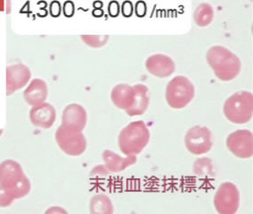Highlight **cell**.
<instances>
[{"mask_svg": "<svg viewBox=\"0 0 253 214\" xmlns=\"http://www.w3.org/2000/svg\"><path fill=\"white\" fill-rule=\"evenodd\" d=\"M206 60L214 74L222 82L233 81L241 73L239 57L225 46H211L207 51Z\"/></svg>", "mask_w": 253, "mask_h": 214, "instance_id": "1", "label": "cell"}, {"mask_svg": "<svg viewBox=\"0 0 253 214\" xmlns=\"http://www.w3.org/2000/svg\"><path fill=\"white\" fill-rule=\"evenodd\" d=\"M0 185L10 192L14 198H21L29 194L31 183L23 173L21 165L13 160L0 164Z\"/></svg>", "mask_w": 253, "mask_h": 214, "instance_id": "2", "label": "cell"}, {"mask_svg": "<svg viewBox=\"0 0 253 214\" xmlns=\"http://www.w3.org/2000/svg\"><path fill=\"white\" fill-rule=\"evenodd\" d=\"M150 140V131L143 121L129 123L119 136V146L125 155H136L144 150Z\"/></svg>", "mask_w": 253, "mask_h": 214, "instance_id": "3", "label": "cell"}, {"mask_svg": "<svg viewBox=\"0 0 253 214\" xmlns=\"http://www.w3.org/2000/svg\"><path fill=\"white\" fill-rule=\"evenodd\" d=\"M223 111L226 119L235 124L247 123L253 118V93L236 92L226 99Z\"/></svg>", "mask_w": 253, "mask_h": 214, "instance_id": "4", "label": "cell"}, {"mask_svg": "<svg viewBox=\"0 0 253 214\" xmlns=\"http://www.w3.org/2000/svg\"><path fill=\"white\" fill-rule=\"evenodd\" d=\"M195 86L185 76H176L168 83L166 100L173 109H183L195 97Z\"/></svg>", "mask_w": 253, "mask_h": 214, "instance_id": "5", "label": "cell"}, {"mask_svg": "<svg viewBox=\"0 0 253 214\" xmlns=\"http://www.w3.org/2000/svg\"><path fill=\"white\" fill-rule=\"evenodd\" d=\"M55 139L60 148L67 155L78 156L86 150V138L82 131L61 125L55 133Z\"/></svg>", "mask_w": 253, "mask_h": 214, "instance_id": "6", "label": "cell"}, {"mask_svg": "<svg viewBox=\"0 0 253 214\" xmlns=\"http://www.w3.org/2000/svg\"><path fill=\"white\" fill-rule=\"evenodd\" d=\"M240 193L235 184L225 182L214 196V206L219 214H235L239 208Z\"/></svg>", "mask_w": 253, "mask_h": 214, "instance_id": "7", "label": "cell"}, {"mask_svg": "<svg viewBox=\"0 0 253 214\" xmlns=\"http://www.w3.org/2000/svg\"><path fill=\"white\" fill-rule=\"evenodd\" d=\"M185 147L190 153L201 155L207 154L212 146V135L207 127L191 128L185 137Z\"/></svg>", "mask_w": 253, "mask_h": 214, "instance_id": "8", "label": "cell"}, {"mask_svg": "<svg viewBox=\"0 0 253 214\" xmlns=\"http://www.w3.org/2000/svg\"><path fill=\"white\" fill-rule=\"evenodd\" d=\"M226 146L238 158H251L253 155V134L246 129L231 133L226 139Z\"/></svg>", "mask_w": 253, "mask_h": 214, "instance_id": "9", "label": "cell"}, {"mask_svg": "<svg viewBox=\"0 0 253 214\" xmlns=\"http://www.w3.org/2000/svg\"><path fill=\"white\" fill-rule=\"evenodd\" d=\"M145 68L155 77H169L175 72L174 61L166 55L155 54L149 56L145 62Z\"/></svg>", "mask_w": 253, "mask_h": 214, "instance_id": "10", "label": "cell"}, {"mask_svg": "<svg viewBox=\"0 0 253 214\" xmlns=\"http://www.w3.org/2000/svg\"><path fill=\"white\" fill-rule=\"evenodd\" d=\"M31 79V72L23 64L10 65L6 70V90L7 94L18 90L24 87Z\"/></svg>", "mask_w": 253, "mask_h": 214, "instance_id": "11", "label": "cell"}, {"mask_svg": "<svg viewBox=\"0 0 253 214\" xmlns=\"http://www.w3.org/2000/svg\"><path fill=\"white\" fill-rule=\"evenodd\" d=\"M62 121V125L64 127L82 131L86 124V110L78 104L69 105L63 111Z\"/></svg>", "mask_w": 253, "mask_h": 214, "instance_id": "12", "label": "cell"}, {"mask_svg": "<svg viewBox=\"0 0 253 214\" xmlns=\"http://www.w3.org/2000/svg\"><path fill=\"white\" fill-rule=\"evenodd\" d=\"M30 118L33 125L42 128H49L54 124L56 113L53 105L43 103L33 106L30 112Z\"/></svg>", "mask_w": 253, "mask_h": 214, "instance_id": "13", "label": "cell"}, {"mask_svg": "<svg viewBox=\"0 0 253 214\" xmlns=\"http://www.w3.org/2000/svg\"><path fill=\"white\" fill-rule=\"evenodd\" d=\"M135 95L134 86H129L127 84H119L113 87L111 93V98L114 105L119 109L126 111L134 104Z\"/></svg>", "mask_w": 253, "mask_h": 214, "instance_id": "14", "label": "cell"}, {"mask_svg": "<svg viewBox=\"0 0 253 214\" xmlns=\"http://www.w3.org/2000/svg\"><path fill=\"white\" fill-rule=\"evenodd\" d=\"M46 83L41 79L33 80L24 91V99L29 105L37 106L45 103L47 97Z\"/></svg>", "mask_w": 253, "mask_h": 214, "instance_id": "15", "label": "cell"}, {"mask_svg": "<svg viewBox=\"0 0 253 214\" xmlns=\"http://www.w3.org/2000/svg\"><path fill=\"white\" fill-rule=\"evenodd\" d=\"M103 159L106 168L112 172L122 171L136 162V155H126V157L123 158L110 150L104 151Z\"/></svg>", "mask_w": 253, "mask_h": 214, "instance_id": "16", "label": "cell"}, {"mask_svg": "<svg viewBox=\"0 0 253 214\" xmlns=\"http://www.w3.org/2000/svg\"><path fill=\"white\" fill-rule=\"evenodd\" d=\"M135 88V102L129 109L126 111V114L130 117L142 115L149 106V96L148 87L143 84H136Z\"/></svg>", "mask_w": 253, "mask_h": 214, "instance_id": "17", "label": "cell"}, {"mask_svg": "<svg viewBox=\"0 0 253 214\" xmlns=\"http://www.w3.org/2000/svg\"><path fill=\"white\" fill-rule=\"evenodd\" d=\"M214 18V10L208 3H203L196 7L194 14L195 22L199 27L210 25Z\"/></svg>", "mask_w": 253, "mask_h": 214, "instance_id": "18", "label": "cell"}, {"mask_svg": "<svg viewBox=\"0 0 253 214\" xmlns=\"http://www.w3.org/2000/svg\"><path fill=\"white\" fill-rule=\"evenodd\" d=\"M90 212L94 214H113V204L110 198L104 195L94 196L91 199Z\"/></svg>", "mask_w": 253, "mask_h": 214, "instance_id": "19", "label": "cell"}, {"mask_svg": "<svg viewBox=\"0 0 253 214\" xmlns=\"http://www.w3.org/2000/svg\"><path fill=\"white\" fill-rule=\"evenodd\" d=\"M82 41L92 47L104 46L109 40L108 36H82Z\"/></svg>", "mask_w": 253, "mask_h": 214, "instance_id": "20", "label": "cell"}, {"mask_svg": "<svg viewBox=\"0 0 253 214\" xmlns=\"http://www.w3.org/2000/svg\"><path fill=\"white\" fill-rule=\"evenodd\" d=\"M195 173L199 176H203L204 174L208 173L211 170V164L209 159H199L195 162L194 166Z\"/></svg>", "mask_w": 253, "mask_h": 214, "instance_id": "21", "label": "cell"}, {"mask_svg": "<svg viewBox=\"0 0 253 214\" xmlns=\"http://www.w3.org/2000/svg\"><path fill=\"white\" fill-rule=\"evenodd\" d=\"M14 199L10 192L0 185V207L9 206L13 203Z\"/></svg>", "mask_w": 253, "mask_h": 214, "instance_id": "22", "label": "cell"}, {"mask_svg": "<svg viewBox=\"0 0 253 214\" xmlns=\"http://www.w3.org/2000/svg\"><path fill=\"white\" fill-rule=\"evenodd\" d=\"M1 134H2V130H0V136H1Z\"/></svg>", "mask_w": 253, "mask_h": 214, "instance_id": "23", "label": "cell"}]
</instances>
